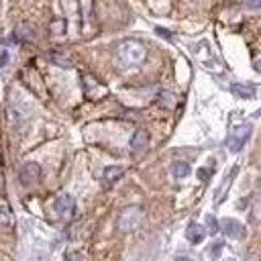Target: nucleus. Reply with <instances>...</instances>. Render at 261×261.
Returning a JSON list of instances; mask_svg holds the SVG:
<instances>
[{"mask_svg": "<svg viewBox=\"0 0 261 261\" xmlns=\"http://www.w3.org/2000/svg\"><path fill=\"white\" fill-rule=\"evenodd\" d=\"M220 251H222V243H216V245L212 247V251H210V257H212V259H216V257L220 255Z\"/></svg>", "mask_w": 261, "mask_h": 261, "instance_id": "nucleus-17", "label": "nucleus"}, {"mask_svg": "<svg viewBox=\"0 0 261 261\" xmlns=\"http://www.w3.org/2000/svg\"><path fill=\"white\" fill-rule=\"evenodd\" d=\"M12 37H14L16 43H29V41L35 39V31H33V27L22 24V27H16V29H14Z\"/></svg>", "mask_w": 261, "mask_h": 261, "instance_id": "nucleus-9", "label": "nucleus"}, {"mask_svg": "<svg viewBox=\"0 0 261 261\" xmlns=\"http://www.w3.org/2000/svg\"><path fill=\"white\" fill-rule=\"evenodd\" d=\"M249 135H251V126L247 124V126H239L230 137H228V141H226V145H228V149L230 151H241L243 147H245V143H247V139H249Z\"/></svg>", "mask_w": 261, "mask_h": 261, "instance_id": "nucleus-5", "label": "nucleus"}, {"mask_svg": "<svg viewBox=\"0 0 261 261\" xmlns=\"http://www.w3.org/2000/svg\"><path fill=\"white\" fill-rule=\"evenodd\" d=\"M53 208H55V212H57L61 218H71L73 212H75V200H73V196H69V194H61V196L55 200Z\"/></svg>", "mask_w": 261, "mask_h": 261, "instance_id": "nucleus-3", "label": "nucleus"}, {"mask_svg": "<svg viewBox=\"0 0 261 261\" xmlns=\"http://www.w3.org/2000/svg\"><path fill=\"white\" fill-rule=\"evenodd\" d=\"M198 175H200V179H206V177H208V169H200Z\"/></svg>", "mask_w": 261, "mask_h": 261, "instance_id": "nucleus-21", "label": "nucleus"}, {"mask_svg": "<svg viewBox=\"0 0 261 261\" xmlns=\"http://www.w3.org/2000/svg\"><path fill=\"white\" fill-rule=\"evenodd\" d=\"M171 173H173L175 179H184V177L190 175V165H188L186 161H173V165H171Z\"/></svg>", "mask_w": 261, "mask_h": 261, "instance_id": "nucleus-10", "label": "nucleus"}, {"mask_svg": "<svg viewBox=\"0 0 261 261\" xmlns=\"http://www.w3.org/2000/svg\"><path fill=\"white\" fill-rule=\"evenodd\" d=\"M49 61L51 63H55V65H59V67H71V61L67 59V57H63L61 53H49Z\"/></svg>", "mask_w": 261, "mask_h": 261, "instance_id": "nucleus-13", "label": "nucleus"}, {"mask_svg": "<svg viewBox=\"0 0 261 261\" xmlns=\"http://www.w3.org/2000/svg\"><path fill=\"white\" fill-rule=\"evenodd\" d=\"M157 33H159V35H163V37H167V39H169V33H167V31H163V29H157Z\"/></svg>", "mask_w": 261, "mask_h": 261, "instance_id": "nucleus-22", "label": "nucleus"}, {"mask_svg": "<svg viewBox=\"0 0 261 261\" xmlns=\"http://www.w3.org/2000/svg\"><path fill=\"white\" fill-rule=\"evenodd\" d=\"M218 228H220L226 237H230V239H243V237H245V226H243L239 220H234V218H224V220L218 224Z\"/></svg>", "mask_w": 261, "mask_h": 261, "instance_id": "nucleus-6", "label": "nucleus"}, {"mask_svg": "<svg viewBox=\"0 0 261 261\" xmlns=\"http://www.w3.org/2000/svg\"><path fill=\"white\" fill-rule=\"evenodd\" d=\"M61 24H63V20H57L53 27V33H61Z\"/></svg>", "mask_w": 261, "mask_h": 261, "instance_id": "nucleus-20", "label": "nucleus"}, {"mask_svg": "<svg viewBox=\"0 0 261 261\" xmlns=\"http://www.w3.org/2000/svg\"><path fill=\"white\" fill-rule=\"evenodd\" d=\"M208 228H210V232H212V234H216V232H218V222H216V218H214V216H208Z\"/></svg>", "mask_w": 261, "mask_h": 261, "instance_id": "nucleus-15", "label": "nucleus"}, {"mask_svg": "<svg viewBox=\"0 0 261 261\" xmlns=\"http://www.w3.org/2000/svg\"><path fill=\"white\" fill-rule=\"evenodd\" d=\"M116 55H118V59H120L122 63H126V65H139V63H143V61L147 59V49H145L143 43L128 39V41L118 43Z\"/></svg>", "mask_w": 261, "mask_h": 261, "instance_id": "nucleus-1", "label": "nucleus"}, {"mask_svg": "<svg viewBox=\"0 0 261 261\" xmlns=\"http://www.w3.org/2000/svg\"><path fill=\"white\" fill-rule=\"evenodd\" d=\"M6 63H8V51H6V49H4V51H2V53H0V65H2V67H4V65H6Z\"/></svg>", "mask_w": 261, "mask_h": 261, "instance_id": "nucleus-18", "label": "nucleus"}, {"mask_svg": "<svg viewBox=\"0 0 261 261\" xmlns=\"http://www.w3.org/2000/svg\"><path fill=\"white\" fill-rule=\"evenodd\" d=\"M147 143H149V133L147 130H143V128H139V130H135L133 133V137H130V149L133 151H141V149H145L147 147Z\"/></svg>", "mask_w": 261, "mask_h": 261, "instance_id": "nucleus-7", "label": "nucleus"}, {"mask_svg": "<svg viewBox=\"0 0 261 261\" xmlns=\"http://www.w3.org/2000/svg\"><path fill=\"white\" fill-rule=\"evenodd\" d=\"M204 234H206V230H204V226H202V224L192 222V224L186 228V239H188L190 243H194V245L202 243V241H204Z\"/></svg>", "mask_w": 261, "mask_h": 261, "instance_id": "nucleus-8", "label": "nucleus"}, {"mask_svg": "<svg viewBox=\"0 0 261 261\" xmlns=\"http://www.w3.org/2000/svg\"><path fill=\"white\" fill-rule=\"evenodd\" d=\"M122 173H124V167H120V165H108L104 169V179L106 181H116V179L122 177Z\"/></svg>", "mask_w": 261, "mask_h": 261, "instance_id": "nucleus-11", "label": "nucleus"}, {"mask_svg": "<svg viewBox=\"0 0 261 261\" xmlns=\"http://www.w3.org/2000/svg\"><path fill=\"white\" fill-rule=\"evenodd\" d=\"M18 177H20V181H22L24 186H33V184H37L39 177H41V167H39V163H35V161H27V163L20 167Z\"/></svg>", "mask_w": 261, "mask_h": 261, "instance_id": "nucleus-4", "label": "nucleus"}, {"mask_svg": "<svg viewBox=\"0 0 261 261\" xmlns=\"http://www.w3.org/2000/svg\"><path fill=\"white\" fill-rule=\"evenodd\" d=\"M0 224H4V226L10 224V214H8V210H4V208L0 210Z\"/></svg>", "mask_w": 261, "mask_h": 261, "instance_id": "nucleus-16", "label": "nucleus"}, {"mask_svg": "<svg viewBox=\"0 0 261 261\" xmlns=\"http://www.w3.org/2000/svg\"><path fill=\"white\" fill-rule=\"evenodd\" d=\"M245 4H247L249 8H259V4H261V0H245Z\"/></svg>", "mask_w": 261, "mask_h": 261, "instance_id": "nucleus-19", "label": "nucleus"}, {"mask_svg": "<svg viewBox=\"0 0 261 261\" xmlns=\"http://www.w3.org/2000/svg\"><path fill=\"white\" fill-rule=\"evenodd\" d=\"M230 90H232L237 96H241V98H253V96H255V88H253V86L232 84V86H230Z\"/></svg>", "mask_w": 261, "mask_h": 261, "instance_id": "nucleus-12", "label": "nucleus"}, {"mask_svg": "<svg viewBox=\"0 0 261 261\" xmlns=\"http://www.w3.org/2000/svg\"><path fill=\"white\" fill-rule=\"evenodd\" d=\"M141 220H143V210H141L139 206H130V208L122 210V214H120V218H118V230L128 232V230H133Z\"/></svg>", "mask_w": 261, "mask_h": 261, "instance_id": "nucleus-2", "label": "nucleus"}, {"mask_svg": "<svg viewBox=\"0 0 261 261\" xmlns=\"http://www.w3.org/2000/svg\"><path fill=\"white\" fill-rule=\"evenodd\" d=\"M63 261H84V257H82V253H77V251H69V253H65Z\"/></svg>", "mask_w": 261, "mask_h": 261, "instance_id": "nucleus-14", "label": "nucleus"}]
</instances>
